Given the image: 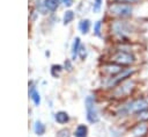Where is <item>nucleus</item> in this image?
Wrapping results in <instances>:
<instances>
[{
	"label": "nucleus",
	"mask_w": 148,
	"mask_h": 137,
	"mask_svg": "<svg viewBox=\"0 0 148 137\" xmlns=\"http://www.w3.org/2000/svg\"><path fill=\"white\" fill-rule=\"evenodd\" d=\"M110 33L114 42H139L136 36L140 33V27L132 19H112Z\"/></svg>",
	"instance_id": "obj_1"
},
{
	"label": "nucleus",
	"mask_w": 148,
	"mask_h": 137,
	"mask_svg": "<svg viewBox=\"0 0 148 137\" xmlns=\"http://www.w3.org/2000/svg\"><path fill=\"white\" fill-rule=\"evenodd\" d=\"M148 109V100L143 96L130 98L118 106L116 115L118 117H133L139 111Z\"/></svg>",
	"instance_id": "obj_2"
},
{
	"label": "nucleus",
	"mask_w": 148,
	"mask_h": 137,
	"mask_svg": "<svg viewBox=\"0 0 148 137\" xmlns=\"http://www.w3.org/2000/svg\"><path fill=\"white\" fill-rule=\"evenodd\" d=\"M139 72L138 66H128V67H124L118 74L112 75V77H108L104 79L103 86L104 88L112 91L113 88H116L118 85H120L121 82H124L125 80L135 77V74Z\"/></svg>",
	"instance_id": "obj_3"
},
{
	"label": "nucleus",
	"mask_w": 148,
	"mask_h": 137,
	"mask_svg": "<svg viewBox=\"0 0 148 137\" xmlns=\"http://www.w3.org/2000/svg\"><path fill=\"white\" fill-rule=\"evenodd\" d=\"M136 88H138V80L133 77L125 80L124 82L118 85L116 88H113L111 91V96L113 99L125 101L134 95V92L136 91Z\"/></svg>",
	"instance_id": "obj_4"
},
{
	"label": "nucleus",
	"mask_w": 148,
	"mask_h": 137,
	"mask_svg": "<svg viewBox=\"0 0 148 137\" xmlns=\"http://www.w3.org/2000/svg\"><path fill=\"white\" fill-rule=\"evenodd\" d=\"M108 14L112 19H132L134 15V6L112 1L108 5Z\"/></svg>",
	"instance_id": "obj_5"
},
{
	"label": "nucleus",
	"mask_w": 148,
	"mask_h": 137,
	"mask_svg": "<svg viewBox=\"0 0 148 137\" xmlns=\"http://www.w3.org/2000/svg\"><path fill=\"white\" fill-rule=\"evenodd\" d=\"M109 62L116 63L123 67H128V66H136L139 60H138V55L134 52L113 50L112 53L109 56Z\"/></svg>",
	"instance_id": "obj_6"
},
{
	"label": "nucleus",
	"mask_w": 148,
	"mask_h": 137,
	"mask_svg": "<svg viewBox=\"0 0 148 137\" xmlns=\"http://www.w3.org/2000/svg\"><path fill=\"white\" fill-rule=\"evenodd\" d=\"M84 106H86V111H87V120L90 123H97L99 121V114L96 108L95 103V98L92 95H88L84 100Z\"/></svg>",
	"instance_id": "obj_7"
},
{
	"label": "nucleus",
	"mask_w": 148,
	"mask_h": 137,
	"mask_svg": "<svg viewBox=\"0 0 148 137\" xmlns=\"http://www.w3.org/2000/svg\"><path fill=\"white\" fill-rule=\"evenodd\" d=\"M113 50L136 53L138 51L141 50V45L139 42H114Z\"/></svg>",
	"instance_id": "obj_8"
},
{
	"label": "nucleus",
	"mask_w": 148,
	"mask_h": 137,
	"mask_svg": "<svg viewBox=\"0 0 148 137\" xmlns=\"http://www.w3.org/2000/svg\"><path fill=\"white\" fill-rule=\"evenodd\" d=\"M131 137H145L148 134V123L147 122H135L128 130Z\"/></svg>",
	"instance_id": "obj_9"
},
{
	"label": "nucleus",
	"mask_w": 148,
	"mask_h": 137,
	"mask_svg": "<svg viewBox=\"0 0 148 137\" xmlns=\"http://www.w3.org/2000/svg\"><path fill=\"white\" fill-rule=\"evenodd\" d=\"M124 67L116 64V63H112V62H108V63H104L103 66L101 67V72L102 74L108 78V77H112V75H116L118 74Z\"/></svg>",
	"instance_id": "obj_10"
},
{
	"label": "nucleus",
	"mask_w": 148,
	"mask_h": 137,
	"mask_svg": "<svg viewBox=\"0 0 148 137\" xmlns=\"http://www.w3.org/2000/svg\"><path fill=\"white\" fill-rule=\"evenodd\" d=\"M80 49H81V42H80V38L79 37H75L73 43H72V48H71V55H72V59L75 60L79 56V52H80Z\"/></svg>",
	"instance_id": "obj_11"
},
{
	"label": "nucleus",
	"mask_w": 148,
	"mask_h": 137,
	"mask_svg": "<svg viewBox=\"0 0 148 137\" xmlns=\"http://www.w3.org/2000/svg\"><path fill=\"white\" fill-rule=\"evenodd\" d=\"M54 120H56V122L59 123V124H66V123L69 121V115H68L66 111L60 110V111H57V113H56Z\"/></svg>",
	"instance_id": "obj_12"
},
{
	"label": "nucleus",
	"mask_w": 148,
	"mask_h": 137,
	"mask_svg": "<svg viewBox=\"0 0 148 137\" xmlns=\"http://www.w3.org/2000/svg\"><path fill=\"white\" fill-rule=\"evenodd\" d=\"M90 27H91V24H90V21H89L88 19H83V20H81V21L79 22V30H80L81 34H83V35H86V34L89 33Z\"/></svg>",
	"instance_id": "obj_13"
},
{
	"label": "nucleus",
	"mask_w": 148,
	"mask_h": 137,
	"mask_svg": "<svg viewBox=\"0 0 148 137\" xmlns=\"http://www.w3.org/2000/svg\"><path fill=\"white\" fill-rule=\"evenodd\" d=\"M59 3L60 0H44V7L50 12H56L59 7Z\"/></svg>",
	"instance_id": "obj_14"
},
{
	"label": "nucleus",
	"mask_w": 148,
	"mask_h": 137,
	"mask_svg": "<svg viewBox=\"0 0 148 137\" xmlns=\"http://www.w3.org/2000/svg\"><path fill=\"white\" fill-rule=\"evenodd\" d=\"M75 137H88V127L84 124H79L74 131Z\"/></svg>",
	"instance_id": "obj_15"
},
{
	"label": "nucleus",
	"mask_w": 148,
	"mask_h": 137,
	"mask_svg": "<svg viewBox=\"0 0 148 137\" xmlns=\"http://www.w3.org/2000/svg\"><path fill=\"white\" fill-rule=\"evenodd\" d=\"M135 122H147L148 123V109H145L142 111H139L133 116Z\"/></svg>",
	"instance_id": "obj_16"
},
{
	"label": "nucleus",
	"mask_w": 148,
	"mask_h": 137,
	"mask_svg": "<svg viewBox=\"0 0 148 137\" xmlns=\"http://www.w3.org/2000/svg\"><path fill=\"white\" fill-rule=\"evenodd\" d=\"M74 17H75V14H74L73 10H66L65 14H64V16H62V22H64V24L71 23V22L74 20Z\"/></svg>",
	"instance_id": "obj_17"
},
{
	"label": "nucleus",
	"mask_w": 148,
	"mask_h": 137,
	"mask_svg": "<svg viewBox=\"0 0 148 137\" xmlns=\"http://www.w3.org/2000/svg\"><path fill=\"white\" fill-rule=\"evenodd\" d=\"M34 131H35V134L36 135H43L44 132H45V125L42 123V122H39V121H37L36 123H35V125H34Z\"/></svg>",
	"instance_id": "obj_18"
},
{
	"label": "nucleus",
	"mask_w": 148,
	"mask_h": 137,
	"mask_svg": "<svg viewBox=\"0 0 148 137\" xmlns=\"http://www.w3.org/2000/svg\"><path fill=\"white\" fill-rule=\"evenodd\" d=\"M102 28H103L102 21H96L94 23V35L97 37H101L102 36Z\"/></svg>",
	"instance_id": "obj_19"
},
{
	"label": "nucleus",
	"mask_w": 148,
	"mask_h": 137,
	"mask_svg": "<svg viewBox=\"0 0 148 137\" xmlns=\"http://www.w3.org/2000/svg\"><path fill=\"white\" fill-rule=\"evenodd\" d=\"M61 72H62V66L61 65H52V67H51V74H52V77H54V78H58L60 74H61Z\"/></svg>",
	"instance_id": "obj_20"
},
{
	"label": "nucleus",
	"mask_w": 148,
	"mask_h": 137,
	"mask_svg": "<svg viewBox=\"0 0 148 137\" xmlns=\"http://www.w3.org/2000/svg\"><path fill=\"white\" fill-rule=\"evenodd\" d=\"M30 96H31V99H32V101H34V103H35L36 106H38V104L40 103V96H39V93H38L35 88H31V91H30Z\"/></svg>",
	"instance_id": "obj_21"
},
{
	"label": "nucleus",
	"mask_w": 148,
	"mask_h": 137,
	"mask_svg": "<svg viewBox=\"0 0 148 137\" xmlns=\"http://www.w3.org/2000/svg\"><path fill=\"white\" fill-rule=\"evenodd\" d=\"M114 2H120V3H127V5H132V6H135V5H139L141 1L143 0H112Z\"/></svg>",
	"instance_id": "obj_22"
},
{
	"label": "nucleus",
	"mask_w": 148,
	"mask_h": 137,
	"mask_svg": "<svg viewBox=\"0 0 148 137\" xmlns=\"http://www.w3.org/2000/svg\"><path fill=\"white\" fill-rule=\"evenodd\" d=\"M102 5H103V0H94V3H92V10L95 13H98L102 8Z\"/></svg>",
	"instance_id": "obj_23"
},
{
	"label": "nucleus",
	"mask_w": 148,
	"mask_h": 137,
	"mask_svg": "<svg viewBox=\"0 0 148 137\" xmlns=\"http://www.w3.org/2000/svg\"><path fill=\"white\" fill-rule=\"evenodd\" d=\"M60 3H62L65 7H71L73 5V0H60Z\"/></svg>",
	"instance_id": "obj_24"
},
{
	"label": "nucleus",
	"mask_w": 148,
	"mask_h": 137,
	"mask_svg": "<svg viewBox=\"0 0 148 137\" xmlns=\"http://www.w3.org/2000/svg\"><path fill=\"white\" fill-rule=\"evenodd\" d=\"M65 68H67L68 71H71V70L73 68V66H72V63H71V60H68V59H66V60H65Z\"/></svg>",
	"instance_id": "obj_25"
}]
</instances>
